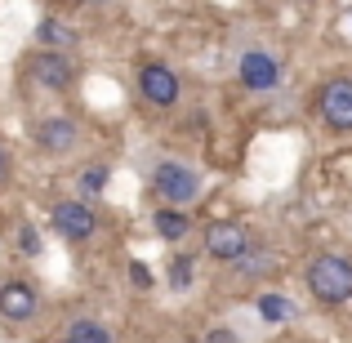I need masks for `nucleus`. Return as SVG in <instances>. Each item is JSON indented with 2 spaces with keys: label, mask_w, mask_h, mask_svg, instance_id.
Returning a JSON list of instances; mask_svg holds the SVG:
<instances>
[{
  "label": "nucleus",
  "mask_w": 352,
  "mask_h": 343,
  "mask_svg": "<svg viewBox=\"0 0 352 343\" xmlns=\"http://www.w3.org/2000/svg\"><path fill=\"white\" fill-rule=\"evenodd\" d=\"M303 290L321 308H344L352 303V258L339 250H317L303 263Z\"/></svg>",
  "instance_id": "nucleus-1"
},
{
  "label": "nucleus",
  "mask_w": 352,
  "mask_h": 343,
  "mask_svg": "<svg viewBox=\"0 0 352 343\" xmlns=\"http://www.w3.org/2000/svg\"><path fill=\"white\" fill-rule=\"evenodd\" d=\"M18 76L27 80L32 89H41V94H67V89H76V58L72 54H58V49H27L23 58H18Z\"/></svg>",
  "instance_id": "nucleus-2"
},
{
  "label": "nucleus",
  "mask_w": 352,
  "mask_h": 343,
  "mask_svg": "<svg viewBox=\"0 0 352 343\" xmlns=\"http://www.w3.org/2000/svg\"><path fill=\"white\" fill-rule=\"evenodd\" d=\"M152 192H156V201H161V206L192 210L201 201V192H206V179H201V170H192L188 161L165 156V161H156V170H152Z\"/></svg>",
  "instance_id": "nucleus-3"
},
{
  "label": "nucleus",
  "mask_w": 352,
  "mask_h": 343,
  "mask_svg": "<svg viewBox=\"0 0 352 343\" xmlns=\"http://www.w3.org/2000/svg\"><path fill=\"white\" fill-rule=\"evenodd\" d=\"M312 116L330 134H352V76L348 71H335L312 89Z\"/></svg>",
  "instance_id": "nucleus-4"
},
{
  "label": "nucleus",
  "mask_w": 352,
  "mask_h": 343,
  "mask_svg": "<svg viewBox=\"0 0 352 343\" xmlns=\"http://www.w3.org/2000/svg\"><path fill=\"white\" fill-rule=\"evenodd\" d=\"M285 80V63L276 49H267V45H245V49L236 54V85L245 89V94H272V89H281Z\"/></svg>",
  "instance_id": "nucleus-5"
},
{
  "label": "nucleus",
  "mask_w": 352,
  "mask_h": 343,
  "mask_svg": "<svg viewBox=\"0 0 352 343\" xmlns=\"http://www.w3.org/2000/svg\"><path fill=\"white\" fill-rule=\"evenodd\" d=\"M134 85H138V98L156 112H174L183 103V76L161 58H147L134 67Z\"/></svg>",
  "instance_id": "nucleus-6"
},
{
  "label": "nucleus",
  "mask_w": 352,
  "mask_h": 343,
  "mask_svg": "<svg viewBox=\"0 0 352 343\" xmlns=\"http://www.w3.org/2000/svg\"><path fill=\"white\" fill-rule=\"evenodd\" d=\"M32 143L41 147V156L63 161V156L80 152V143H85V125H80V116H72V112H50V116H41L32 125Z\"/></svg>",
  "instance_id": "nucleus-7"
},
{
  "label": "nucleus",
  "mask_w": 352,
  "mask_h": 343,
  "mask_svg": "<svg viewBox=\"0 0 352 343\" xmlns=\"http://www.w3.org/2000/svg\"><path fill=\"white\" fill-rule=\"evenodd\" d=\"M50 228L58 232L67 245H89V241L98 236V228H103V219H98L94 201L67 197V201H54V210H50Z\"/></svg>",
  "instance_id": "nucleus-8"
},
{
  "label": "nucleus",
  "mask_w": 352,
  "mask_h": 343,
  "mask_svg": "<svg viewBox=\"0 0 352 343\" xmlns=\"http://www.w3.org/2000/svg\"><path fill=\"white\" fill-rule=\"evenodd\" d=\"M254 241L258 236L250 232V223H241V219H214V223L201 228V250H206V258H214V263H223V267H232Z\"/></svg>",
  "instance_id": "nucleus-9"
},
{
  "label": "nucleus",
  "mask_w": 352,
  "mask_h": 343,
  "mask_svg": "<svg viewBox=\"0 0 352 343\" xmlns=\"http://www.w3.org/2000/svg\"><path fill=\"white\" fill-rule=\"evenodd\" d=\"M36 312H41V290H36L32 281H23V276L0 281V317H5L9 326H23Z\"/></svg>",
  "instance_id": "nucleus-10"
},
{
  "label": "nucleus",
  "mask_w": 352,
  "mask_h": 343,
  "mask_svg": "<svg viewBox=\"0 0 352 343\" xmlns=\"http://www.w3.org/2000/svg\"><path fill=\"white\" fill-rule=\"evenodd\" d=\"M152 232L161 241H170V245H179V241H188L192 232H197V219H192V210H183V206H156Z\"/></svg>",
  "instance_id": "nucleus-11"
},
{
  "label": "nucleus",
  "mask_w": 352,
  "mask_h": 343,
  "mask_svg": "<svg viewBox=\"0 0 352 343\" xmlns=\"http://www.w3.org/2000/svg\"><path fill=\"white\" fill-rule=\"evenodd\" d=\"M36 45H41V49H58V54H76L80 32L67 23V18H41V27H36Z\"/></svg>",
  "instance_id": "nucleus-12"
},
{
  "label": "nucleus",
  "mask_w": 352,
  "mask_h": 343,
  "mask_svg": "<svg viewBox=\"0 0 352 343\" xmlns=\"http://www.w3.org/2000/svg\"><path fill=\"white\" fill-rule=\"evenodd\" d=\"M63 343H116V330L103 317H72L63 330Z\"/></svg>",
  "instance_id": "nucleus-13"
},
{
  "label": "nucleus",
  "mask_w": 352,
  "mask_h": 343,
  "mask_svg": "<svg viewBox=\"0 0 352 343\" xmlns=\"http://www.w3.org/2000/svg\"><path fill=\"white\" fill-rule=\"evenodd\" d=\"M232 267H236V276H245V281H258V276H267L276 267V250H267V245H258V241H254V245H250Z\"/></svg>",
  "instance_id": "nucleus-14"
},
{
  "label": "nucleus",
  "mask_w": 352,
  "mask_h": 343,
  "mask_svg": "<svg viewBox=\"0 0 352 343\" xmlns=\"http://www.w3.org/2000/svg\"><path fill=\"white\" fill-rule=\"evenodd\" d=\"M107 183H112V170H107L103 161L85 165V170L76 174V192H80V201H98V197L107 192Z\"/></svg>",
  "instance_id": "nucleus-15"
},
{
  "label": "nucleus",
  "mask_w": 352,
  "mask_h": 343,
  "mask_svg": "<svg viewBox=\"0 0 352 343\" xmlns=\"http://www.w3.org/2000/svg\"><path fill=\"white\" fill-rule=\"evenodd\" d=\"M258 312H263V321H290L294 317L285 294H258Z\"/></svg>",
  "instance_id": "nucleus-16"
},
{
  "label": "nucleus",
  "mask_w": 352,
  "mask_h": 343,
  "mask_svg": "<svg viewBox=\"0 0 352 343\" xmlns=\"http://www.w3.org/2000/svg\"><path fill=\"white\" fill-rule=\"evenodd\" d=\"M165 276H170L174 290H188V285H192V254H174L170 267H165Z\"/></svg>",
  "instance_id": "nucleus-17"
},
{
  "label": "nucleus",
  "mask_w": 352,
  "mask_h": 343,
  "mask_svg": "<svg viewBox=\"0 0 352 343\" xmlns=\"http://www.w3.org/2000/svg\"><path fill=\"white\" fill-rule=\"evenodd\" d=\"M18 250H23V254H41V250H45L41 232H36V228H18Z\"/></svg>",
  "instance_id": "nucleus-18"
},
{
  "label": "nucleus",
  "mask_w": 352,
  "mask_h": 343,
  "mask_svg": "<svg viewBox=\"0 0 352 343\" xmlns=\"http://www.w3.org/2000/svg\"><path fill=\"white\" fill-rule=\"evenodd\" d=\"M9 179H14V152H9V143L0 138V188H9Z\"/></svg>",
  "instance_id": "nucleus-19"
},
{
  "label": "nucleus",
  "mask_w": 352,
  "mask_h": 343,
  "mask_svg": "<svg viewBox=\"0 0 352 343\" xmlns=\"http://www.w3.org/2000/svg\"><path fill=\"white\" fill-rule=\"evenodd\" d=\"M129 281H134L138 290H147V285H152V272H147V263H129Z\"/></svg>",
  "instance_id": "nucleus-20"
},
{
  "label": "nucleus",
  "mask_w": 352,
  "mask_h": 343,
  "mask_svg": "<svg viewBox=\"0 0 352 343\" xmlns=\"http://www.w3.org/2000/svg\"><path fill=\"white\" fill-rule=\"evenodd\" d=\"M201 343H236V335L228 326H214V330H206V335H201Z\"/></svg>",
  "instance_id": "nucleus-21"
},
{
  "label": "nucleus",
  "mask_w": 352,
  "mask_h": 343,
  "mask_svg": "<svg viewBox=\"0 0 352 343\" xmlns=\"http://www.w3.org/2000/svg\"><path fill=\"white\" fill-rule=\"evenodd\" d=\"M85 5H94V9H103V5H112V0H85Z\"/></svg>",
  "instance_id": "nucleus-22"
},
{
  "label": "nucleus",
  "mask_w": 352,
  "mask_h": 343,
  "mask_svg": "<svg viewBox=\"0 0 352 343\" xmlns=\"http://www.w3.org/2000/svg\"><path fill=\"white\" fill-rule=\"evenodd\" d=\"M272 343H303V339H272Z\"/></svg>",
  "instance_id": "nucleus-23"
},
{
  "label": "nucleus",
  "mask_w": 352,
  "mask_h": 343,
  "mask_svg": "<svg viewBox=\"0 0 352 343\" xmlns=\"http://www.w3.org/2000/svg\"><path fill=\"white\" fill-rule=\"evenodd\" d=\"M179 343H201V339H179Z\"/></svg>",
  "instance_id": "nucleus-24"
},
{
  "label": "nucleus",
  "mask_w": 352,
  "mask_h": 343,
  "mask_svg": "<svg viewBox=\"0 0 352 343\" xmlns=\"http://www.w3.org/2000/svg\"><path fill=\"white\" fill-rule=\"evenodd\" d=\"M303 5H312V0H303Z\"/></svg>",
  "instance_id": "nucleus-25"
}]
</instances>
